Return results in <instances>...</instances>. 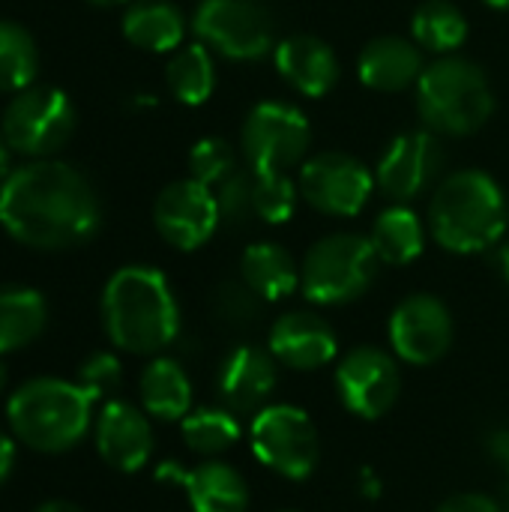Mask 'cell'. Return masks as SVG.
Listing matches in <instances>:
<instances>
[{
	"instance_id": "12",
	"label": "cell",
	"mask_w": 509,
	"mask_h": 512,
	"mask_svg": "<svg viewBox=\"0 0 509 512\" xmlns=\"http://www.w3.org/2000/svg\"><path fill=\"white\" fill-rule=\"evenodd\" d=\"M396 360V354L378 345H360L342 354L333 381L348 414L360 420H378L396 405L402 393V372Z\"/></svg>"
},
{
	"instance_id": "4",
	"label": "cell",
	"mask_w": 509,
	"mask_h": 512,
	"mask_svg": "<svg viewBox=\"0 0 509 512\" xmlns=\"http://www.w3.org/2000/svg\"><path fill=\"white\" fill-rule=\"evenodd\" d=\"M93 399L75 381L33 378L21 384L9 402L6 417L12 435L36 453L72 450L93 423Z\"/></svg>"
},
{
	"instance_id": "1",
	"label": "cell",
	"mask_w": 509,
	"mask_h": 512,
	"mask_svg": "<svg viewBox=\"0 0 509 512\" xmlns=\"http://www.w3.org/2000/svg\"><path fill=\"white\" fill-rule=\"evenodd\" d=\"M0 225L21 246L57 252L87 243L102 225V207L78 168L39 159L0 186Z\"/></svg>"
},
{
	"instance_id": "37",
	"label": "cell",
	"mask_w": 509,
	"mask_h": 512,
	"mask_svg": "<svg viewBox=\"0 0 509 512\" xmlns=\"http://www.w3.org/2000/svg\"><path fill=\"white\" fill-rule=\"evenodd\" d=\"M357 489H360L363 498L375 501V498L381 495V477H378L372 468H363V471L357 474Z\"/></svg>"
},
{
	"instance_id": "8",
	"label": "cell",
	"mask_w": 509,
	"mask_h": 512,
	"mask_svg": "<svg viewBox=\"0 0 509 512\" xmlns=\"http://www.w3.org/2000/svg\"><path fill=\"white\" fill-rule=\"evenodd\" d=\"M249 447L255 459L285 480H306L321 459L318 429L297 405H267L249 423Z\"/></svg>"
},
{
	"instance_id": "36",
	"label": "cell",
	"mask_w": 509,
	"mask_h": 512,
	"mask_svg": "<svg viewBox=\"0 0 509 512\" xmlns=\"http://www.w3.org/2000/svg\"><path fill=\"white\" fill-rule=\"evenodd\" d=\"M435 512H504L498 507V501H492L489 495L480 492H459L453 498H447Z\"/></svg>"
},
{
	"instance_id": "33",
	"label": "cell",
	"mask_w": 509,
	"mask_h": 512,
	"mask_svg": "<svg viewBox=\"0 0 509 512\" xmlns=\"http://www.w3.org/2000/svg\"><path fill=\"white\" fill-rule=\"evenodd\" d=\"M237 171V156L225 138H201L189 150V177H195L204 186H219L228 174Z\"/></svg>"
},
{
	"instance_id": "23",
	"label": "cell",
	"mask_w": 509,
	"mask_h": 512,
	"mask_svg": "<svg viewBox=\"0 0 509 512\" xmlns=\"http://www.w3.org/2000/svg\"><path fill=\"white\" fill-rule=\"evenodd\" d=\"M123 36L141 51H177L186 36V18L168 0H135L123 15Z\"/></svg>"
},
{
	"instance_id": "20",
	"label": "cell",
	"mask_w": 509,
	"mask_h": 512,
	"mask_svg": "<svg viewBox=\"0 0 509 512\" xmlns=\"http://www.w3.org/2000/svg\"><path fill=\"white\" fill-rule=\"evenodd\" d=\"M273 57L279 75L309 99H321L339 84L342 75L339 57L330 48V42H324L321 36L294 33L273 48Z\"/></svg>"
},
{
	"instance_id": "6",
	"label": "cell",
	"mask_w": 509,
	"mask_h": 512,
	"mask_svg": "<svg viewBox=\"0 0 509 512\" xmlns=\"http://www.w3.org/2000/svg\"><path fill=\"white\" fill-rule=\"evenodd\" d=\"M381 258L369 237L339 231L309 246L300 264V291L315 306H345L360 300L378 279Z\"/></svg>"
},
{
	"instance_id": "27",
	"label": "cell",
	"mask_w": 509,
	"mask_h": 512,
	"mask_svg": "<svg viewBox=\"0 0 509 512\" xmlns=\"http://www.w3.org/2000/svg\"><path fill=\"white\" fill-rule=\"evenodd\" d=\"M168 90L183 105H204L216 90V60L204 42L180 45L165 69Z\"/></svg>"
},
{
	"instance_id": "16",
	"label": "cell",
	"mask_w": 509,
	"mask_h": 512,
	"mask_svg": "<svg viewBox=\"0 0 509 512\" xmlns=\"http://www.w3.org/2000/svg\"><path fill=\"white\" fill-rule=\"evenodd\" d=\"M267 348L279 366H288L294 372H315L336 360L339 339L321 315L294 309L276 318L267 336Z\"/></svg>"
},
{
	"instance_id": "9",
	"label": "cell",
	"mask_w": 509,
	"mask_h": 512,
	"mask_svg": "<svg viewBox=\"0 0 509 512\" xmlns=\"http://www.w3.org/2000/svg\"><path fill=\"white\" fill-rule=\"evenodd\" d=\"M75 105L57 87H24L3 111V138L21 156H51L75 132Z\"/></svg>"
},
{
	"instance_id": "34",
	"label": "cell",
	"mask_w": 509,
	"mask_h": 512,
	"mask_svg": "<svg viewBox=\"0 0 509 512\" xmlns=\"http://www.w3.org/2000/svg\"><path fill=\"white\" fill-rule=\"evenodd\" d=\"M216 204L222 213V222L228 225H246L255 216V201H252V171H234L228 174L219 186H213Z\"/></svg>"
},
{
	"instance_id": "25",
	"label": "cell",
	"mask_w": 509,
	"mask_h": 512,
	"mask_svg": "<svg viewBox=\"0 0 509 512\" xmlns=\"http://www.w3.org/2000/svg\"><path fill=\"white\" fill-rule=\"evenodd\" d=\"M381 264L405 267L414 264L426 249V225L411 204H393L378 213L369 234Z\"/></svg>"
},
{
	"instance_id": "11",
	"label": "cell",
	"mask_w": 509,
	"mask_h": 512,
	"mask_svg": "<svg viewBox=\"0 0 509 512\" xmlns=\"http://www.w3.org/2000/svg\"><path fill=\"white\" fill-rule=\"evenodd\" d=\"M297 186L303 201L318 213L351 219L369 204L378 183L375 171H369V165H363L357 156L324 150L303 162Z\"/></svg>"
},
{
	"instance_id": "30",
	"label": "cell",
	"mask_w": 509,
	"mask_h": 512,
	"mask_svg": "<svg viewBox=\"0 0 509 512\" xmlns=\"http://www.w3.org/2000/svg\"><path fill=\"white\" fill-rule=\"evenodd\" d=\"M36 69H39V54L33 36L15 21H0V90L18 93L30 87Z\"/></svg>"
},
{
	"instance_id": "21",
	"label": "cell",
	"mask_w": 509,
	"mask_h": 512,
	"mask_svg": "<svg viewBox=\"0 0 509 512\" xmlns=\"http://www.w3.org/2000/svg\"><path fill=\"white\" fill-rule=\"evenodd\" d=\"M423 69V48L405 36H375L357 57V78L378 93H402L417 87Z\"/></svg>"
},
{
	"instance_id": "41",
	"label": "cell",
	"mask_w": 509,
	"mask_h": 512,
	"mask_svg": "<svg viewBox=\"0 0 509 512\" xmlns=\"http://www.w3.org/2000/svg\"><path fill=\"white\" fill-rule=\"evenodd\" d=\"M36 512H81L75 504H69V501H48V504H42Z\"/></svg>"
},
{
	"instance_id": "13",
	"label": "cell",
	"mask_w": 509,
	"mask_h": 512,
	"mask_svg": "<svg viewBox=\"0 0 509 512\" xmlns=\"http://www.w3.org/2000/svg\"><path fill=\"white\" fill-rule=\"evenodd\" d=\"M444 162L447 153L432 129H408L399 132L381 153L375 165V183L396 204H411L438 183Z\"/></svg>"
},
{
	"instance_id": "46",
	"label": "cell",
	"mask_w": 509,
	"mask_h": 512,
	"mask_svg": "<svg viewBox=\"0 0 509 512\" xmlns=\"http://www.w3.org/2000/svg\"><path fill=\"white\" fill-rule=\"evenodd\" d=\"M285 512H291V510H285Z\"/></svg>"
},
{
	"instance_id": "38",
	"label": "cell",
	"mask_w": 509,
	"mask_h": 512,
	"mask_svg": "<svg viewBox=\"0 0 509 512\" xmlns=\"http://www.w3.org/2000/svg\"><path fill=\"white\" fill-rule=\"evenodd\" d=\"M12 465H15V444H12V438L0 429V483L9 477Z\"/></svg>"
},
{
	"instance_id": "47",
	"label": "cell",
	"mask_w": 509,
	"mask_h": 512,
	"mask_svg": "<svg viewBox=\"0 0 509 512\" xmlns=\"http://www.w3.org/2000/svg\"><path fill=\"white\" fill-rule=\"evenodd\" d=\"M507 512H509V507H507Z\"/></svg>"
},
{
	"instance_id": "17",
	"label": "cell",
	"mask_w": 509,
	"mask_h": 512,
	"mask_svg": "<svg viewBox=\"0 0 509 512\" xmlns=\"http://www.w3.org/2000/svg\"><path fill=\"white\" fill-rule=\"evenodd\" d=\"M279 384V363L270 354V348L258 345H237L219 366V396L222 405L231 408L237 417L258 414L270 405V396Z\"/></svg>"
},
{
	"instance_id": "24",
	"label": "cell",
	"mask_w": 509,
	"mask_h": 512,
	"mask_svg": "<svg viewBox=\"0 0 509 512\" xmlns=\"http://www.w3.org/2000/svg\"><path fill=\"white\" fill-rule=\"evenodd\" d=\"M141 405L150 417L174 423L192 411V381L186 369L171 357H156L138 381Z\"/></svg>"
},
{
	"instance_id": "43",
	"label": "cell",
	"mask_w": 509,
	"mask_h": 512,
	"mask_svg": "<svg viewBox=\"0 0 509 512\" xmlns=\"http://www.w3.org/2000/svg\"><path fill=\"white\" fill-rule=\"evenodd\" d=\"M6 390V363H3V354H0V393Z\"/></svg>"
},
{
	"instance_id": "5",
	"label": "cell",
	"mask_w": 509,
	"mask_h": 512,
	"mask_svg": "<svg viewBox=\"0 0 509 512\" xmlns=\"http://www.w3.org/2000/svg\"><path fill=\"white\" fill-rule=\"evenodd\" d=\"M417 111L435 135H474L495 114V90L483 66L444 54L417 81Z\"/></svg>"
},
{
	"instance_id": "40",
	"label": "cell",
	"mask_w": 509,
	"mask_h": 512,
	"mask_svg": "<svg viewBox=\"0 0 509 512\" xmlns=\"http://www.w3.org/2000/svg\"><path fill=\"white\" fill-rule=\"evenodd\" d=\"M9 153H12V147L6 144V138H3V132H0V183H6V177L12 174V165H9Z\"/></svg>"
},
{
	"instance_id": "3",
	"label": "cell",
	"mask_w": 509,
	"mask_h": 512,
	"mask_svg": "<svg viewBox=\"0 0 509 512\" xmlns=\"http://www.w3.org/2000/svg\"><path fill=\"white\" fill-rule=\"evenodd\" d=\"M429 231L453 255L495 249L507 231V198L498 180L480 168L444 177L429 204Z\"/></svg>"
},
{
	"instance_id": "26",
	"label": "cell",
	"mask_w": 509,
	"mask_h": 512,
	"mask_svg": "<svg viewBox=\"0 0 509 512\" xmlns=\"http://www.w3.org/2000/svg\"><path fill=\"white\" fill-rule=\"evenodd\" d=\"M45 324L48 306L39 291L21 285L0 288V354L27 348L42 336Z\"/></svg>"
},
{
	"instance_id": "44",
	"label": "cell",
	"mask_w": 509,
	"mask_h": 512,
	"mask_svg": "<svg viewBox=\"0 0 509 512\" xmlns=\"http://www.w3.org/2000/svg\"><path fill=\"white\" fill-rule=\"evenodd\" d=\"M93 6H117V3H129V0H90Z\"/></svg>"
},
{
	"instance_id": "42",
	"label": "cell",
	"mask_w": 509,
	"mask_h": 512,
	"mask_svg": "<svg viewBox=\"0 0 509 512\" xmlns=\"http://www.w3.org/2000/svg\"><path fill=\"white\" fill-rule=\"evenodd\" d=\"M498 465H501V471H504V480H507V486H509V450L498 459Z\"/></svg>"
},
{
	"instance_id": "15",
	"label": "cell",
	"mask_w": 509,
	"mask_h": 512,
	"mask_svg": "<svg viewBox=\"0 0 509 512\" xmlns=\"http://www.w3.org/2000/svg\"><path fill=\"white\" fill-rule=\"evenodd\" d=\"M390 348L402 363L432 366L453 345V315L447 303L435 294L405 297L387 324Z\"/></svg>"
},
{
	"instance_id": "39",
	"label": "cell",
	"mask_w": 509,
	"mask_h": 512,
	"mask_svg": "<svg viewBox=\"0 0 509 512\" xmlns=\"http://www.w3.org/2000/svg\"><path fill=\"white\" fill-rule=\"evenodd\" d=\"M495 270L509 285V243H498L495 246Z\"/></svg>"
},
{
	"instance_id": "18",
	"label": "cell",
	"mask_w": 509,
	"mask_h": 512,
	"mask_svg": "<svg viewBox=\"0 0 509 512\" xmlns=\"http://www.w3.org/2000/svg\"><path fill=\"white\" fill-rule=\"evenodd\" d=\"M96 450L105 465L135 474L153 456V426L144 411L129 402L111 399L96 420Z\"/></svg>"
},
{
	"instance_id": "19",
	"label": "cell",
	"mask_w": 509,
	"mask_h": 512,
	"mask_svg": "<svg viewBox=\"0 0 509 512\" xmlns=\"http://www.w3.org/2000/svg\"><path fill=\"white\" fill-rule=\"evenodd\" d=\"M156 477L165 483H177L186 489V501L192 512H246L249 510V486L243 474L225 462H201L183 471L174 462L156 468Z\"/></svg>"
},
{
	"instance_id": "45",
	"label": "cell",
	"mask_w": 509,
	"mask_h": 512,
	"mask_svg": "<svg viewBox=\"0 0 509 512\" xmlns=\"http://www.w3.org/2000/svg\"><path fill=\"white\" fill-rule=\"evenodd\" d=\"M492 9H509V0H486Z\"/></svg>"
},
{
	"instance_id": "10",
	"label": "cell",
	"mask_w": 509,
	"mask_h": 512,
	"mask_svg": "<svg viewBox=\"0 0 509 512\" xmlns=\"http://www.w3.org/2000/svg\"><path fill=\"white\" fill-rule=\"evenodd\" d=\"M240 141L252 171H288L306 156L312 123L297 105L267 99L246 114Z\"/></svg>"
},
{
	"instance_id": "7",
	"label": "cell",
	"mask_w": 509,
	"mask_h": 512,
	"mask_svg": "<svg viewBox=\"0 0 509 512\" xmlns=\"http://www.w3.org/2000/svg\"><path fill=\"white\" fill-rule=\"evenodd\" d=\"M192 30L213 54L252 63L276 48V24L261 0H201Z\"/></svg>"
},
{
	"instance_id": "32",
	"label": "cell",
	"mask_w": 509,
	"mask_h": 512,
	"mask_svg": "<svg viewBox=\"0 0 509 512\" xmlns=\"http://www.w3.org/2000/svg\"><path fill=\"white\" fill-rule=\"evenodd\" d=\"M261 306H264V300L243 279H225L213 291V312L231 330L252 327L261 318Z\"/></svg>"
},
{
	"instance_id": "29",
	"label": "cell",
	"mask_w": 509,
	"mask_h": 512,
	"mask_svg": "<svg viewBox=\"0 0 509 512\" xmlns=\"http://www.w3.org/2000/svg\"><path fill=\"white\" fill-rule=\"evenodd\" d=\"M180 435L186 441V447L204 459H213L219 453H228L240 435H243V426H240V417L219 405V408H198V411H189L183 420H180Z\"/></svg>"
},
{
	"instance_id": "35",
	"label": "cell",
	"mask_w": 509,
	"mask_h": 512,
	"mask_svg": "<svg viewBox=\"0 0 509 512\" xmlns=\"http://www.w3.org/2000/svg\"><path fill=\"white\" fill-rule=\"evenodd\" d=\"M120 381H123L120 360H117L114 354H108V351L90 354V357L81 363V369H78V384H81V390H84L93 402L114 396L117 387H120Z\"/></svg>"
},
{
	"instance_id": "2",
	"label": "cell",
	"mask_w": 509,
	"mask_h": 512,
	"mask_svg": "<svg viewBox=\"0 0 509 512\" xmlns=\"http://www.w3.org/2000/svg\"><path fill=\"white\" fill-rule=\"evenodd\" d=\"M102 327L126 354H159L180 333L177 297L156 267H120L102 291Z\"/></svg>"
},
{
	"instance_id": "22",
	"label": "cell",
	"mask_w": 509,
	"mask_h": 512,
	"mask_svg": "<svg viewBox=\"0 0 509 512\" xmlns=\"http://www.w3.org/2000/svg\"><path fill=\"white\" fill-rule=\"evenodd\" d=\"M240 279L264 300L279 303L300 288V264L279 243H252L240 258Z\"/></svg>"
},
{
	"instance_id": "31",
	"label": "cell",
	"mask_w": 509,
	"mask_h": 512,
	"mask_svg": "<svg viewBox=\"0 0 509 512\" xmlns=\"http://www.w3.org/2000/svg\"><path fill=\"white\" fill-rule=\"evenodd\" d=\"M300 198H303L300 186L288 171H252L255 219H261L267 225H285L294 219Z\"/></svg>"
},
{
	"instance_id": "14",
	"label": "cell",
	"mask_w": 509,
	"mask_h": 512,
	"mask_svg": "<svg viewBox=\"0 0 509 512\" xmlns=\"http://www.w3.org/2000/svg\"><path fill=\"white\" fill-rule=\"evenodd\" d=\"M153 225L168 246L180 252L201 249L222 225L216 192L195 177L168 183L153 204Z\"/></svg>"
},
{
	"instance_id": "28",
	"label": "cell",
	"mask_w": 509,
	"mask_h": 512,
	"mask_svg": "<svg viewBox=\"0 0 509 512\" xmlns=\"http://www.w3.org/2000/svg\"><path fill=\"white\" fill-rule=\"evenodd\" d=\"M411 39L438 57L456 54L468 39V18L450 0H426L411 15Z\"/></svg>"
}]
</instances>
